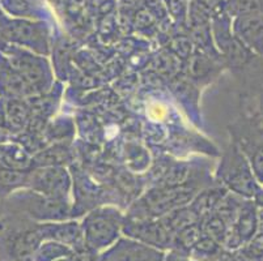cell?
I'll list each match as a JSON object with an SVG mask.
<instances>
[{
	"mask_svg": "<svg viewBox=\"0 0 263 261\" xmlns=\"http://www.w3.org/2000/svg\"><path fill=\"white\" fill-rule=\"evenodd\" d=\"M122 226L118 210L111 208L93 210L85 217L81 226L87 247L95 252L105 251L118 240Z\"/></svg>",
	"mask_w": 263,
	"mask_h": 261,
	"instance_id": "1",
	"label": "cell"
},
{
	"mask_svg": "<svg viewBox=\"0 0 263 261\" xmlns=\"http://www.w3.org/2000/svg\"><path fill=\"white\" fill-rule=\"evenodd\" d=\"M221 178L232 191L248 198L257 197L263 188L255 179L246 155L237 148H233L224 159Z\"/></svg>",
	"mask_w": 263,
	"mask_h": 261,
	"instance_id": "2",
	"label": "cell"
},
{
	"mask_svg": "<svg viewBox=\"0 0 263 261\" xmlns=\"http://www.w3.org/2000/svg\"><path fill=\"white\" fill-rule=\"evenodd\" d=\"M2 54L7 59L9 66L18 72L35 92L45 90L50 84L49 66L44 57L35 56L25 49L7 45L2 49Z\"/></svg>",
	"mask_w": 263,
	"mask_h": 261,
	"instance_id": "3",
	"label": "cell"
},
{
	"mask_svg": "<svg viewBox=\"0 0 263 261\" xmlns=\"http://www.w3.org/2000/svg\"><path fill=\"white\" fill-rule=\"evenodd\" d=\"M3 41L7 45L47 54V30L44 24L25 20H8L3 32Z\"/></svg>",
	"mask_w": 263,
	"mask_h": 261,
	"instance_id": "4",
	"label": "cell"
},
{
	"mask_svg": "<svg viewBox=\"0 0 263 261\" xmlns=\"http://www.w3.org/2000/svg\"><path fill=\"white\" fill-rule=\"evenodd\" d=\"M13 198L29 215L40 221H62L68 214L66 200L50 197L33 190L30 192H16Z\"/></svg>",
	"mask_w": 263,
	"mask_h": 261,
	"instance_id": "5",
	"label": "cell"
},
{
	"mask_svg": "<svg viewBox=\"0 0 263 261\" xmlns=\"http://www.w3.org/2000/svg\"><path fill=\"white\" fill-rule=\"evenodd\" d=\"M166 256L157 247L134 238H119L100 255L99 261H165Z\"/></svg>",
	"mask_w": 263,
	"mask_h": 261,
	"instance_id": "6",
	"label": "cell"
},
{
	"mask_svg": "<svg viewBox=\"0 0 263 261\" xmlns=\"http://www.w3.org/2000/svg\"><path fill=\"white\" fill-rule=\"evenodd\" d=\"M28 188L50 197L66 200L70 191V176L62 167H40L29 171Z\"/></svg>",
	"mask_w": 263,
	"mask_h": 261,
	"instance_id": "7",
	"label": "cell"
},
{
	"mask_svg": "<svg viewBox=\"0 0 263 261\" xmlns=\"http://www.w3.org/2000/svg\"><path fill=\"white\" fill-rule=\"evenodd\" d=\"M234 37L250 51L263 55V13H245L233 21Z\"/></svg>",
	"mask_w": 263,
	"mask_h": 261,
	"instance_id": "8",
	"label": "cell"
},
{
	"mask_svg": "<svg viewBox=\"0 0 263 261\" xmlns=\"http://www.w3.org/2000/svg\"><path fill=\"white\" fill-rule=\"evenodd\" d=\"M0 90L8 98H23L35 93L30 84L9 66L3 54H0Z\"/></svg>",
	"mask_w": 263,
	"mask_h": 261,
	"instance_id": "9",
	"label": "cell"
},
{
	"mask_svg": "<svg viewBox=\"0 0 263 261\" xmlns=\"http://www.w3.org/2000/svg\"><path fill=\"white\" fill-rule=\"evenodd\" d=\"M126 234L134 239L147 243L154 247H161L168 244L169 238V227L164 224H154V222H135L124 226Z\"/></svg>",
	"mask_w": 263,
	"mask_h": 261,
	"instance_id": "10",
	"label": "cell"
},
{
	"mask_svg": "<svg viewBox=\"0 0 263 261\" xmlns=\"http://www.w3.org/2000/svg\"><path fill=\"white\" fill-rule=\"evenodd\" d=\"M241 152L248 158L259 186L263 187V129H254L242 138Z\"/></svg>",
	"mask_w": 263,
	"mask_h": 261,
	"instance_id": "11",
	"label": "cell"
},
{
	"mask_svg": "<svg viewBox=\"0 0 263 261\" xmlns=\"http://www.w3.org/2000/svg\"><path fill=\"white\" fill-rule=\"evenodd\" d=\"M6 112L8 121V131L16 132L25 128L30 122V107L23 98H6Z\"/></svg>",
	"mask_w": 263,
	"mask_h": 261,
	"instance_id": "12",
	"label": "cell"
},
{
	"mask_svg": "<svg viewBox=\"0 0 263 261\" xmlns=\"http://www.w3.org/2000/svg\"><path fill=\"white\" fill-rule=\"evenodd\" d=\"M189 191H165L160 190L156 193H149L148 195V201L145 207L149 209L152 215L164 214L165 212L171 210V208L178 205L177 203H181L179 196H189Z\"/></svg>",
	"mask_w": 263,
	"mask_h": 261,
	"instance_id": "13",
	"label": "cell"
},
{
	"mask_svg": "<svg viewBox=\"0 0 263 261\" xmlns=\"http://www.w3.org/2000/svg\"><path fill=\"white\" fill-rule=\"evenodd\" d=\"M32 165L28 152L18 145L0 144V167L13 170H26Z\"/></svg>",
	"mask_w": 263,
	"mask_h": 261,
	"instance_id": "14",
	"label": "cell"
},
{
	"mask_svg": "<svg viewBox=\"0 0 263 261\" xmlns=\"http://www.w3.org/2000/svg\"><path fill=\"white\" fill-rule=\"evenodd\" d=\"M257 226L258 218L254 205L252 203H246L238 212V218L234 224V236H237L240 242L253 239Z\"/></svg>",
	"mask_w": 263,
	"mask_h": 261,
	"instance_id": "15",
	"label": "cell"
},
{
	"mask_svg": "<svg viewBox=\"0 0 263 261\" xmlns=\"http://www.w3.org/2000/svg\"><path fill=\"white\" fill-rule=\"evenodd\" d=\"M70 256H72L70 246L58 240H47L38 246L34 252V261H55Z\"/></svg>",
	"mask_w": 263,
	"mask_h": 261,
	"instance_id": "16",
	"label": "cell"
},
{
	"mask_svg": "<svg viewBox=\"0 0 263 261\" xmlns=\"http://www.w3.org/2000/svg\"><path fill=\"white\" fill-rule=\"evenodd\" d=\"M29 171L26 170H13L0 167V192L11 193L12 191L28 187Z\"/></svg>",
	"mask_w": 263,
	"mask_h": 261,
	"instance_id": "17",
	"label": "cell"
},
{
	"mask_svg": "<svg viewBox=\"0 0 263 261\" xmlns=\"http://www.w3.org/2000/svg\"><path fill=\"white\" fill-rule=\"evenodd\" d=\"M0 128L4 131H8V121H7V112H6V104L4 99L0 98Z\"/></svg>",
	"mask_w": 263,
	"mask_h": 261,
	"instance_id": "18",
	"label": "cell"
},
{
	"mask_svg": "<svg viewBox=\"0 0 263 261\" xmlns=\"http://www.w3.org/2000/svg\"><path fill=\"white\" fill-rule=\"evenodd\" d=\"M149 114L154 119H162L165 115H166V111H165V109L161 106V105L156 104L149 109Z\"/></svg>",
	"mask_w": 263,
	"mask_h": 261,
	"instance_id": "19",
	"label": "cell"
},
{
	"mask_svg": "<svg viewBox=\"0 0 263 261\" xmlns=\"http://www.w3.org/2000/svg\"><path fill=\"white\" fill-rule=\"evenodd\" d=\"M7 23H8V18L6 17L3 14V12L0 11V49H3L6 46V43L3 41V32H4V28H6Z\"/></svg>",
	"mask_w": 263,
	"mask_h": 261,
	"instance_id": "20",
	"label": "cell"
},
{
	"mask_svg": "<svg viewBox=\"0 0 263 261\" xmlns=\"http://www.w3.org/2000/svg\"><path fill=\"white\" fill-rule=\"evenodd\" d=\"M165 261H191L190 258L185 257V256L179 255V253H171L169 256H166Z\"/></svg>",
	"mask_w": 263,
	"mask_h": 261,
	"instance_id": "21",
	"label": "cell"
},
{
	"mask_svg": "<svg viewBox=\"0 0 263 261\" xmlns=\"http://www.w3.org/2000/svg\"><path fill=\"white\" fill-rule=\"evenodd\" d=\"M7 132H8V131H4V129L0 128V144H4L7 141V138H8Z\"/></svg>",
	"mask_w": 263,
	"mask_h": 261,
	"instance_id": "22",
	"label": "cell"
},
{
	"mask_svg": "<svg viewBox=\"0 0 263 261\" xmlns=\"http://www.w3.org/2000/svg\"><path fill=\"white\" fill-rule=\"evenodd\" d=\"M55 261H71L70 257H62V258H58V260Z\"/></svg>",
	"mask_w": 263,
	"mask_h": 261,
	"instance_id": "23",
	"label": "cell"
},
{
	"mask_svg": "<svg viewBox=\"0 0 263 261\" xmlns=\"http://www.w3.org/2000/svg\"><path fill=\"white\" fill-rule=\"evenodd\" d=\"M260 123L263 126V107H262V112H260Z\"/></svg>",
	"mask_w": 263,
	"mask_h": 261,
	"instance_id": "24",
	"label": "cell"
}]
</instances>
